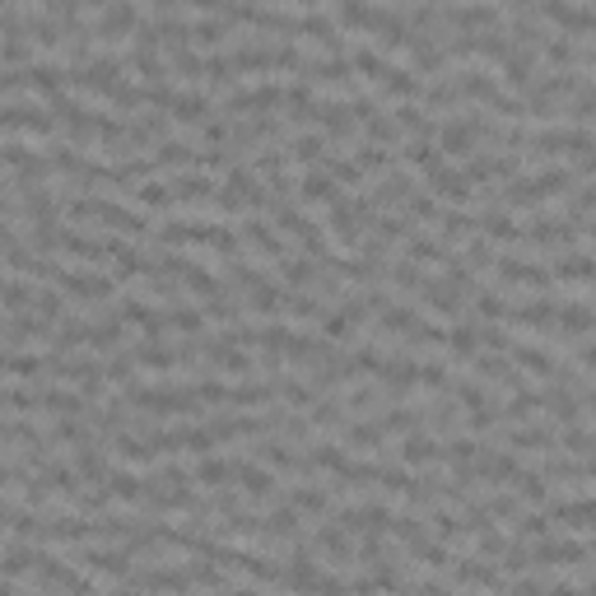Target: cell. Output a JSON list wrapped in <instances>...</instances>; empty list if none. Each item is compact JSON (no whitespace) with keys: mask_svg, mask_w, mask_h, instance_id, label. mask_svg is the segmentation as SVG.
I'll return each instance as SVG.
<instances>
[{"mask_svg":"<svg viewBox=\"0 0 596 596\" xmlns=\"http://www.w3.org/2000/svg\"><path fill=\"white\" fill-rule=\"evenodd\" d=\"M192 480L205 485V489H229V480H233V461H224V457H201L196 470H192Z\"/></svg>","mask_w":596,"mask_h":596,"instance_id":"cell-1","label":"cell"}]
</instances>
